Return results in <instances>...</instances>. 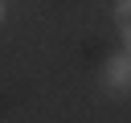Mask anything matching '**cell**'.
Returning <instances> with one entry per match:
<instances>
[{
  "label": "cell",
  "instance_id": "1",
  "mask_svg": "<svg viewBox=\"0 0 131 123\" xmlns=\"http://www.w3.org/2000/svg\"><path fill=\"white\" fill-rule=\"evenodd\" d=\"M102 82H106L111 90L127 94V90H131V53H119V57H111V61L102 66Z\"/></svg>",
  "mask_w": 131,
  "mask_h": 123
},
{
  "label": "cell",
  "instance_id": "2",
  "mask_svg": "<svg viewBox=\"0 0 131 123\" xmlns=\"http://www.w3.org/2000/svg\"><path fill=\"white\" fill-rule=\"evenodd\" d=\"M115 25H119L123 45H127V53H131V0H119V4H115Z\"/></svg>",
  "mask_w": 131,
  "mask_h": 123
},
{
  "label": "cell",
  "instance_id": "3",
  "mask_svg": "<svg viewBox=\"0 0 131 123\" xmlns=\"http://www.w3.org/2000/svg\"><path fill=\"white\" fill-rule=\"evenodd\" d=\"M0 20H4V4H0Z\"/></svg>",
  "mask_w": 131,
  "mask_h": 123
}]
</instances>
